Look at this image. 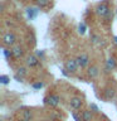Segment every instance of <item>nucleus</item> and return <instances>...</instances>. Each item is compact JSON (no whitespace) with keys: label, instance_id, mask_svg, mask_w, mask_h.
Returning a JSON list of instances; mask_svg holds the SVG:
<instances>
[{"label":"nucleus","instance_id":"1","mask_svg":"<svg viewBox=\"0 0 117 121\" xmlns=\"http://www.w3.org/2000/svg\"><path fill=\"white\" fill-rule=\"evenodd\" d=\"M111 10H112V9H111V6H109L108 0H102L101 3L97 4V5H96V9H94V11H96V14H97V17H100L101 19H104Z\"/></svg>","mask_w":117,"mask_h":121},{"label":"nucleus","instance_id":"2","mask_svg":"<svg viewBox=\"0 0 117 121\" xmlns=\"http://www.w3.org/2000/svg\"><path fill=\"white\" fill-rule=\"evenodd\" d=\"M3 47H8V48H11L17 44V35L13 33V32H6L5 34L3 35Z\"/></svg>","mask_w":117,"mask_h":121},{"label":"nucleus","instance_id":"3","mask_svg":"<svg viewBox=\"0 0 117 121\" xmlns=\"http://www.w3.org/2000/svg\"><path fill=\"white\" fill-rule=\"evenodd\" d=\"M44 105L45 106H49V107H57V106L59 105L60 102V96L57 93H49L47 95V96L44 97Z\"/></svg>","mask_w":117,"mask_h":121},{"label":"nucleus","instance_id":"4","mask_svg":"<svg viewBox=\"0 0 117 121\" xmlns=\"http://www.w3.org/2000/svg\"><path fill=\"white\" fill-rule=\"evenodd\" d=\"M64 68L69 72V73H75V72L78 71V62L75 58H68L66 62H64Z\"/></svg>","mask_w":117,"mask_h":121},{"label":"nucleus","instance_id":"5","mask_svg":"<svg viewBox=\"0 0 117 121\" xmlns=\"http://www.w3.org/2000/svg\"><path fill=\"white\" fill-rule=\"evenodd\" d=\"M75 59H77V62H78L79 68H88L89 67L91 58H89V56L87 54V53H81L79 56L75 57Z\"/></svg>","mask_w":117,"mask_h":121},{"label":"nucleus","instance_id":"6","mask_svg":"<svg viewBox=\"0 0 117 121\" xmlns=\"http://www.w3.org/2000/svg\"><path fill=\"white\" fill-rule=\"evenodd\" d=\"M68 104H69L71 108H73V110H81V107L83 106V100L79 96H72L69 98V101H68Z\"/></svg>","mask_w":117,"mask_h":121},{"label":"nucleus","instance_id":"7","mask_svg":"<svg viewBox=\"0 0 117 121\" xmlns=\"http://www.w3.org/2000/svg\"><path fill=\"white\" fill-rule=\"evenodd\" d=\"M87 76H88L89 79H96L100 76V67H98V64H91L87 68Z\"/></svg>","mask_w":117,"mask_h":121},{"label":"nucleus","instance_id":"8","mask_svg":"<svg viewBox=\"0 0 117 121\" xmlns=\"http://www.w3.org/2000/svg\"><path fill=\"white\" fill-rule=\"evenodd\" d=\"M25 64L29 68H34L39 64V58L37 57V54H28L25 57Z\"/></svg>","mask_w":117,"mask_h":121},{"label":"nucleus","instance_id":"9","mask_svg":"<svg viewBox=\"0 0 117 121\" xmlns=\"http://www.w3.org/2000/svg\"><path fill=\"white\" fill-rule=\"evenodd\" d=\"M11 52H13V58L15 59H20L24 56V49L20 44H15L14 47H11Z\"/></svg>","mask_w":117,"mask_h":121},{"label":"nucleus","instance_id":"10","mask_svg":"<svg viewBox=\"0 0 117 121\" xmlns=\"http://www.w3.org/2000/svg\"><path fill=\"white\" fill-rule=\"evenodd\" d=\"M115 95H116V91L115 88H112V87H107L104 91H103V97H104V100H112L113 97H115Z\"/></svg>","mask_w":117,"mask_h":121},{"label":"nucleus","instance_id":"11","mask_svg":"<svg viewBox=\"0 0 117 121\" xmlns=\"http://www.w3.org/2000/svg\"><path fill=\"white\" fill-rule=\"evenodd\" d=\"M116 68V60L115 58H112V57H109V58L106 60V72H111Z\"/></svg>","mask_w":117,"mask_h":121},{"label":"nucleus","instance_id":"12","mask_svg":"<svg viewBox=\"0 0 117 121\" xmlns=\"http://www.w3.org/2000/svg\"><path fill=\"white\" fill-rule=\"evenodd\" d=\"M82 120L83 121H92L93 120V112L92 110H83L82 111Z\"/></svg>","mask_w":117,"mask_h":121},{"label":"nucleus","instance_id":"13","mask_svg":"<svg viewBox=\"0 0 117 121\" xmlns=\"http://www.w3.org/2000/svg\"><path fill=\"white\" fill-rule=\"evenodd\" d=\"M38 13H39V8H28L26 9V15H28V18L29 19H34V18H37V15Z\"/></svg>","mask_w":117,"mask_h":121},{"label":"nucleus","instance_id":"14","mask_svg":"<svg viewBox=\"0 0 117 121\" xmlns=\"http://www.w3.org/2000/svg\"><path fill=\"white\" fill-rule=\"evenodd\" d=\"M34 1H35V5L39 8V9H45V8L49 6L50 0H34Z\"/></svg>","mask_w":117,"mask_h":121},{"label":"nucleus","instance_id":"15","mask_svg":"<svg viewBox=\"0 0 117 121\" xmlns=\"http://www.w3.org/2000/svg\"><path fill=\"white\" fill-rule=\"evenodd\" d=\"M3 54L6 58V60H10L11 57H13V52H11V48L8 47H3Z\"/></svg>","mask_w":117,"mask_h":121},{"label":"nucleus","instance_id":"16","mask_svg":"<svg viewBox=\"0 0 117 121\" xmlns=\"http://www.w3.org/2000/svg\"><path fill=\"white\" fill-rule=\"evenodd\" d=\"M17 74H19V76H21L23 78H25L26 77V74H28V68L26 67H19L18 68V71H17Z\"/></svg>","mask_w":117,"mask_h":121},{"label":"nucleus","instance_id":"17","mask_svg":"<svg viewBox=\"0 0 117 121\" xmlns=\"http://www.w3.org/2000/svg\"><path fill=\"white\" fill-rule=\"evenodd\" d=\"M87 32V25H86V23L84 22H81L78 24V33L81 34V35H83Z\"/></svg>","mask_w":117,"mask_h":121},{"label":"nucleus","instance_id":"18","mask_svg":"<svg viewBox=\"0 0 117 121\" xmlns=\"http://www.w3.org/2000/svg\"><path fill=\"white\" fill-rule=\"evenodd\" d=\"M9 82H10V77H9V76H6V74H1V76H0V83H1V85H8Z\"/></svg>","mask_w":117,"mask_h":121},{"label":"nucleus","instance_id":"19","mask_svg":"<svg viewBox=\"0 0 117 121\" xmlns=\"http://www.w3.org/2000/svg\"><path fill=\"white\" fill-rule=\"evenodd\" d=\"M32 87L34 90H40V88H43V87H44V83L40 82V81H38V82H34L32 85Z\"/></svg>","mask_w":117,"mask_h":121},{"label":"nucleus","instance_id":"20","mask_svg":"<svg viewBox=\"0 0 117 121\" xmlns=\"http://www.w3.org/2000/svg\"><path fill=\"white\" fill-rule=\"evenodd\" d=\"M23 116H24V119H25L26 121H30V120H32V112H30L29 110L23 111Z\"/></svg>","mask_w":117,"mask_h":121},{"label":"nucleus","instance_id":"21","mask_svg":"<svg viewBox=\"0 0 117 121\" xmlns=\"http://www.w3.org/2000/svg\"><path fill=\"white\" fill-rule=\"evenodd\" d=\"M72 117L74 119V121H83L82 120V113H77V112H72Z\"/></svg>","mask_w":117,"mask_h":121},{"label":"nucleus","instance_id":"22","mask_svg":"<svg viewBox=\"0 0 117 121\" xmlns=\"http://www.w3.org/2000/svg\"><path fill=\"white\" fill-rule=\"evenodd\" d=\"M89 108L92 110L93 113H98V112H100V107H98L96 104H91V105H89Z\"/></svg>","mask_w":117,"mask_h":121},{"label":"nucleus","instance_id":"23","mask_svg":"<svg viewBox=\"0 0 117 121\" xmlns=\"http://www.w3.org/2000/svg\"><path fill=\"white\" fill-rule=\"evenodd\" d=\"M35 54H37L38 58H44L45 52H44V51H40V49H39V51H37V52H35Z\"/></svg>","mask_w":117,"mask_h":121},{"label":"nucleus","instance_id":"24","mask_svg":"<svg viewBox=\"0 0 117 121\" xmlns=\"http://www.w3.org/2000/svg\"><path fill=\"white\" fill-rule=\"evenodd\" d=\"M14 79H15L17 82H23V79H24V78H23L21 76H19V74L15 73V74H14Z\"/></svg>","mask_w":117,"mask_h":121},{"label":"nucleus","instance_id":"25","mask_svg":"<svg viewBox=\"0 0 117 121\" xmlns=\"http://www.w3.org/2000/svg\"><path fill=\"white\" fill-rule=\"evenodd\" d=\"M112 42H113V44H115V45H117V35L113 37V40Z\"/></svg>","mask_w":117,"mask_h":121},{"label":"nucleus","instance_id":"26","mask_svg":"<svg viewBox=\"0 0 117 121\" xmlns=\"http://www.w3.org/2000/svg\"><path fill=\"white\" fill-rule=\"evenodd\" d=\"M42 121H52V120H48V119H44V120H42Z\"/></svg>","mask_w":117,"mask_h":121},{"label":"nucleus","instance_id":"27","mask_svg":"<svg viewBox=\"0 0 117 121\" xmlns=\"http://www.w3.org/2000/svg\"><path fill=\"white\" fill-rule=\"evenodd\" d=\"M20 121H26V120H25V119H23V120H20Z\"/></svg>","mask_w":117,"mask_h":121},{"label":"nucleus","instance_id":"28","mask_svg":"<svg viewBox=\"0 0 117 121\" xmlns=\"http://www.w3.org/2000/svg\"><path fill=\"white\" fill-rule=\"evenodd\" d=\"M116 14H117V8H116Z\"/></svg>","mask_w":117,"mask_h":121},{"label":"nucleus","instance_id":"29","mask_svg":"<svg viewBox=\"0 0 117 121\" xmlns=\"http://www.w3.org/2000/svg\"><path fill=\"white\" fill-rule=\"evenodd\" d=\"M0 121H4V120H0Z\"/></svg>","mask_w":117,"mask_h":121}]
</instances>
